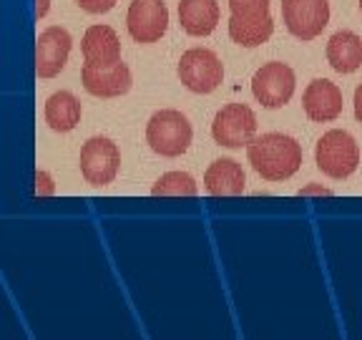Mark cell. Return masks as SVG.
<instances>
[{
	"label": "cell",
	"instance_id": "obj_26",
	"mask_svg": "<svg viewBox=\"0 0 362 340\" xmlns=\"http://www.w3.org/2000/svg\"><path fill=\"white\" fill-rule=\"evenodd\" d=\"M360 11H362V0H360Z\"/></svg>",
	"mask_w": 362,
	"mask_h": 340
},
{
	"label": "cell",
	"instance_id": "obj_9",
	"mask_svg": "<svg viewBox=\"0 0 362 340\" xmlns=\"http://www.w3.org/2000/svg\"><path fill=\"white\" fill-rule=\"evenodd\" d=\"M126 28L136 43H156L169 28V8L164 0H134L126 13Z\"/></svg>",
	"mask_w": 362,
	"mask_h": 340
},
{
	"label": "cell",
	"instance_id": "obj_1",
	"mask_svg": "<svg viewBox=\"0 0 362 340\" xmlns=\"http://www.w3.org/2000/svg\"><path fill=\"white\" fill-rule=\"evenodd\" d=\"M247 159L262 179L284 181L300 171L302 147L294 136L269 131V134L255 136L247 144Z\"/></svg>",
	"mask_w": 362,
	"mask_h": 340
},
{
	"label": "cell",
	"instance_id": "obj_20",
	"mask_svg": "<svg viewBox=\"0 0 362 340\" xmlns=\"http://www.w3.org/2000/svg\"><path fill=\"white\" fill-rule=\"evenodd\" d=\"M272 0H229V11L239 18H259L269 16Z\"/></svg>",
	"mask_w": 362,
	"mask_h": 340
},
{
	"label": "cell",
	"instance_id": "obj_3",
	"mask_svg": "<svg viewBox=\"0 0 362 340\" xmlns=\"http://www.w3.org/2000/svg\"><path fill=\"white\" fill-rule=\"evenodd\" d=\"M317 169L327 174L329 179H347L360 166V147L355 136L345 129H332L320 136L315 147Z\"/></svg>",
	"mask_w": 362,
	"mask_h": 340
},
{
	"label": "cell",
	"instance_id": "obj_22",
	"mask_svg": "<svg viewBox=\"0 0 362 340\" xmlns=\"http://www.w3.org/2000/svg\"><path fill=\"white\" fill-rule=\"evenodd\" d=\"M116 3H119V0H76V6H78L81 11L93 13V16H98V13H108Z\"/></svg>",
	"mask_w": 362,
	"mask_h": 340
},
{
	"label": "cell",
	"instance_id": "obj_11",
	"mask_svg": "<svg viewBox=\"0 0 362 340\" xmlns=\"http://www.w3.org/2000/svg\"><path fill=\"white\" fill-rule=\"evenodd\" d=\"M74 48V38L63 26H48L35 40V74L38 79H53L66 68Z\"/></svg>",
	"mask_w": 362,
	"mask_h": 340
},
{
	"label": "cell",
	"instance_id": "obj_18",
	"mask_svg": "<svg viewBox=\"0 0 362 340\" xmlns=\"http://www.w3.org/2000/svg\"><path fill=\"white\" fill-rule=\"evenodd\" d=\"M274 33V21L272 16L259 18H239L229 16V38L242 48H257V45L267 43Z\"/></svg>",
	"mask_w": 362,
	"mask_h": 340
},
{
	"label": "cell",
	"instance_id": "obj_13",
	"mask_svg": "<svg viewBox=\"0 0 362 340\" xmlns=\"http://www.w3.org/2000/svg\"><path fill=\"white\" fill-rule=\"evenodd\" d=\"M204 189L211 197H239L247 189V174L234 159H216L204 171Z\"/></svg>",
	"mask_w": 362,
	"mask_h": 340
},
{
	"label": "cell",
	"instance_id": "obj_15",
	"mask_svg": "<svg viewBox=\"0 0 362 340\" xmlns=\"http://www.w3.org/2000/svg\"><path fill=\"white\" fill-rule=\"evenodd\" d=\"M179 23L189 35H211L219 26L216 0H179Z\"/></svg>",
	"mask_w": 362,
	"mask_h": 340
},
{
	"label": "cell",
	"instance_id": "obj_25",
	"mask_svg": "<svg viewBox=\"0 0 362 340\" xmlns=\"http://www.w3.org/2000/svg\"><path fill=\"white\" fill-rule=\"evenodd\" d=\"M48 8H51V0H35V18H45L48 16Z\"/></svg>",
	"mask_w": 362,
	"mask_h": 340
},
{
	"label": "cell",
	"instance_id": "obj_23",
	"mask_svg": "<svg viewBox=\"0 0 362 340\" xmlns=\"http://www.w3.org/2000/svg\"><path fill=\"white\" fill-rule=\"evenodd\" d=\"M297 194H300V197H329L332 189L322 187V184H307V187H302Z\"/></svg>",
	"mask_w": 362,
	"mask_h": 340
},
{
	"label": "cell",
	"instance_id": "obj_12",
	"mask_svg": "<svg viewBox=\"0 0 362 340\" xmlns=\"http://www.w3.org/2000/svg\"><path fill=\"white\" fill-rule=\"evenodd\" d=\"M302 108H305L307 119L317 124H327L334 121L342 113V91L337 84L327 79H315L307 84L302 94Z\"/></svg>",
	"mask_w": 362,
	"mask_h": 340
},
{
	"label": "cell",
	"instance_id": "obj_10",
	"mask_svg": "<svg viewBox=\"0 0 362 340\" xmlns=\"http://www.w3.org/2000/svg\"><path fill=\"white\" fill-rule=\"evenodd\" d=\"M131 68L124 61L113 63H83L81 68V84L90 96L116 98L129 94L131 89Z\"/></svg>",
	"mask_w": 362,
	"mask_h": 340
},
{
	"label": "cell",
	"instance_id": "obj_17",
	"mask_svg": "<svg viewBox=\"0 0 362 340\" xmlns=\"http://www.w3.org/2000/svg\"><path fill=\"white\" fill-rule=\"evenodd\" d=\"M327 63L337 74H355L362 66V38L355 30H337L327 40Z\"/></svg>",
	"mask_w": 362,
	"mask_h": 340
},
{
	"label": "cell",
	"instance_id": "obj_7",
	"mask_svg": "<svg viewBox=\"0 0 362 340\" xmlns=\"http://www.w3.org/2000/svg\"><path fill=\"white\" fill-rule=\"evenodd\" d=\"M257 134V113L247 103H226L211 121V136L219 147L242 149Z\"/></svg>",
	"mask_w": 362,
	"mask_h": 340
},
{
	"label": "cell",
	"instance_id": "obj_2",
	"mask_svg": "<svg viewBox=\"0 0 362 340\" xmlns=\"http://www.w3.org/2000/svg\"><path fill=\"white\" fill-rule=\"evenodd\" d=\"M194 139L192 121L176 108H161L146 124V144L158 157H181Z\"/></svg>",
	"mask_w": 362,
	"mask_h": 340
},
{
	"label": "cell",
	"instance_id": "obj_14",
	"mask_svg": "<svg viewBox=\"0 0 362 340\" xmlns=\"http://www.w3.org/2000/svg\"><path fill=\"white\" fill-rule=\"evenodd\" d=\"M81 53L88 63L121 61V38L111 26H90L81 38Z\"/></svg>",
	"mask_w": 362,
	"mask_h": 340
},
{
	"label": "cell",
	"instance_id": "obj_5",
	"mask_svg": "<svg viewBox=\"0 0 362 340\" xmlns=\"http://www.w3.org/2000/svg\"><path fill=\"white\" fill-rule=\"evenodd\" d=\"M78 166L90 187H106L121 169V152L108 136H90L81 147Z\"/></svg>",
	"mask_w": 362,
	"mask_h": 340
},
{
	"label": "cell",
	"instance_id": "obj_21",
	"mask_svg": "<svg viewBox=\"0 0 362 340\" xmlns=\"http://www.w3.org/2000/svg\"><path fill=\"white\" fill-rule=\"evenodd\" d=\"M35 197H53L56 194V184H53V176L45 169L35 171Z\"/></svg>",
	"mask_w": 362,
	"mask_h": 340
},
{
	"label": "cell",
	"instance_id": "obj_4",
	"mask_svg": "<svg viewBox=\"0 0 362 340\" xmlns=\"http://www.w3.org/2000/svg\"><path fill=\"white\" fill-rule=\"evenodd\" d=\"M179 79L194 94H214L224 81V63L209 48H189L179 58Z\"/></svg>",
	"mask_w": 362,
	"mask_h": 340
},
{
	"label": "cell",
	"instance_id": "obj_16",
	"mask_svg": "<svg viewBox=\"0 0 362 340\" xmlns=\"http://www.w3.org/2000/svg\"><path fill=\"white\" fill-rule=\"evenodd\" d=\"M81 101L71 94V91H56L51 96L45 98V106H43V119L45 124L51 126L53 131L58 134H68V131H74L81 121Z\"/></svg>",
	"mask_w": 362,
	"mask_h": 340
},
{
	"label": "cell",
	"instance_id": "obj_8",
	"mask_svg": "<svg viewBox=\"0 0 362 340\" xmlns=\"http://www.w3.org/2000/svg\"><path fill=\"white\" fill-rule=\"evenodd\" d=\"M282 21L294 38H317L329 23V0H282Z\"/></svg>",
	"mask_w": 362,
	"mask_h": 340
},
{
	"label": "cell",
	"instance_id": "obj_19",
	"mask_svg": "<svg viewBox=\"0 0 362 340\" xmlns=\"http://www.w3.org/2000/svg\"><path fill=\"white\" fill-rule=\"evenodd\" d=\"M153 197H197L199 187L189 171H166L151 187Z\"/></svg>",
	"mask_w": 362,
	"mask_h": 340
},
{
	"label": "cell",
	"instance_id": "obj_6",
	"mask_svg": "<svg viewBox=\"0 0 362 340\" xmlns=\"http://www.w3.org/2000/svg\"><path fill=\"white\" fill-rule=\"evenodd\" d=\"M297 89V76L292 66L282 61H269L252 76V94L264 108H282L292 101Z\"/></svg>",
	"mask_w": 362,
	"mask_h": 340
},
{
	"label": "cell",
	"instance_id": "obj_24",
	"mask_svg": "<svg viewBox=\"0 0 362 340\" xmlns=\"http://www.w3.org/2000/svg\"><path fill=\"white\" fill-rule=\"evenodd\" d=\"M352 106H355V119L362 124V84L355 89V98H352Z\"/></svg>",
	"mask_w": 362,
	"mask_h": 340
}]
</instances>
